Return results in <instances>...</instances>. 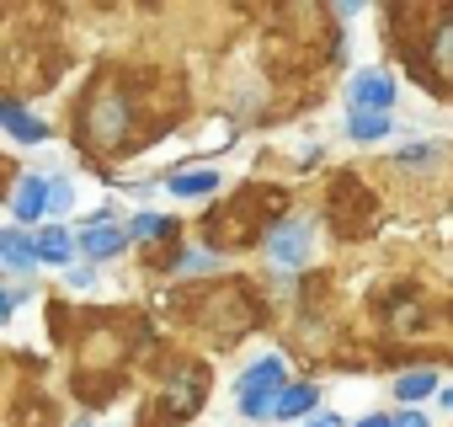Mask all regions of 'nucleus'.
Listing matches in <instances>:
<instances>
[{
	"instance_id": "1",
	"label": "nucleus",
	"mask_w": 453,
	"mask_h": 427,
	"mask_svg": "<svg viewBox=\"0 0 453 427\" xmlns=\"http://www.w3.org/2000/svg\"><path fill=\"white\" fill-rule=\"evenodd\" d=\"M283 390H288V384H283V358H262V363L246 369L235 400H241V411H246L251 422H262V416L278 411V395H283Z\"/></svg>"
},
{
	"instance_id": "2",
	"label": "nucleus",
	"mask_w": 453,
	"mask_h": 427,
	"mask_svg": "<svg viewBox=\"0 0 453 427\" xmlns=\"http://www.w3.org/2000/svg\"><path fill=\"white\" fill-rule=\"evenodd\" d=\"M123 123H128V102L107 86V91H96L91 102H86V123H81V139H91V144H102V150H112L118 139H123Z\"/></svg>"
},
{
	"instance_id": "3",
	"label": "nucleus",
	"mask_w": 453,
	"mask_h": 427,
	"mask_svg": "<svg viewBox=\"0 0 453 427\" xmlns=\"http://www.w3.org/2000/svg\"><path fill=\"white\" fill-rule=\"evenodd\" d=\"M310 246H315V225L310 220H283L273 236H267V257L278 262V268H304L310 262Z\"/></svg>"
},
{
	"instance_id": "4",
	"label": "nucleus",
	"mask_w": 453,
	"mask_h": 427,
	"mask_svg": "<svg viewBox=\"0 0 453 427\" xmlns=\"http://www.w3.org/2000/svg\"><path fill=\"white\" fill-rule=\"evenodd\" d=\"M389 102H395V81L384 70L352 75V86H347V107L352 113H389Z\"/></svg>"
},
{
	"instance_id": "5",
	"label": "nucleus",
	"mask_w": 453,
	"mask_h": 427,
	"mask_svg": "<svg viewBox=\"0 0 453 427\" xmlns=\"http://www.w3.org/2000/svg\"><path fill=\"white\" fill-rule=\"evenodd\" d=\"M12 214H17L22 225L54 214V182H49V176H22V182H17V198H12Z\"/></svg>"
},
{
	"instance_id": "6",
	"label": "nucleus",
	"mask_w": 453,
	"mask_h": 427,
	"mask_svg": "<svg viewBox=\"0 0 453 427\" xmlns=\"http://www.w3.org/2000/svg\"><path fill=\"white\" fill-rule=\"evenodd\" d=\"M0 118H6V134H12V139H22V144H43V139H49V123H43V118H33L22 102H6V107H0Z\"/></svg>"
},
{
	"instance_id": "7",
	"label": "nucleus",
	"mask_w": 453,
	"mask_h": 427,
	"mask_svg": "<svg viewBox=\"0 0 453 427\" xmlns=\"http://www.w3.org/2000/svg\"><path fill=\"white\" fill-rule=\"evenodd\" d=\"M197 400H203V379L197 374H181V379H171V390H165V416H192L197 411Z\"/></svg>"
},
{
	"instance_id": "8",
	"label": "nucleus",
	"mask_w": 453,
	"mask_h": 427,
	"mask_svg": "<svg viewBox=\"0 0 453 427\" xmlns=\"http://www.w3.org/2000/svg\"><path fill=\"white\" fill-rule=\"evenodd\" d=\"M123 246H128V230H118V225H102V220H96V225L81 236V252H86V257H118Z\"/></svg>"
},
{
	"instance_id": "9",
	"label": "nucleus",
	"mask_w": 453,
	"mask_h": 427,
	"mask_svg": "<svg viewBox=\"0 0 453 427\" xmlns=\"http://www.w3.org/2000/svg\"><path fill=\"white\" fill-rule=\"evenodd\" d=\"M0 252H6V268H12V273H27V268L38 262V241H27L22 230H6V236H0Z\"/></svg>"
},
{
	"instance_id": "10",
	"label": "nucleus",
	"mask_w": 453,
	"mask_h": 427,
	"mask_svg": "<svg viewBox=\"0 0 453 427\" xmlns=\"http://www.w3.org/2000/svg\"><path fill=\"white\" fill-rule=\"evenodd\" d=\"M70 252H75V236L70 230H59V225L38 230V262H70Z\"/></svg>"
},
{
	"instance_id": "11",
	"label": "nucleus",
	"mask_w": 453,
	"mask_h": 427,
	"mask_svg": "<svg viewBox=\"0 0 453 427\" xmlns=\"http://www.w3.org/2000/svg\"><path fill=\"white\" fill-rule=\"evenodd\" d=\"M304 411L315 416V384H288V390L278 395V411H273V416L288 422V416H304Z\"/></svg>"
},
{
	"instance_id": "12",
	"label": "nucleus",
	"mask_w": 453,
	"mask_h": 427,
	"mask_svg": "<svg viewBox=\"0 0 453 427\" xmlns=\"http://www.w3.org/2000/svg\"><path fill=\"white\" fill-rule=\"evenodd\" d=\"M395 123H389V113H352V123H347V134L352 139H363V144H373V139H384Z\"/></svg>"
},
{
	"instance_id": "13",
	"label": "nucleus",
	"mask_w": 453,
	"mask_h": 427,
	"mask_svg": "<svg viewBox=\"0 0 453 427\" xmlns=\"http://www.w3.org/2000/svg\"><path fill=\"white\" fill-rule=\"evenodd\" d=\"M219 187V171L208 166V171H187V176H171V192L176 198H203V192H213Z\"/></svg>"
},
{
	"instance_id": "14",
	"label": "nucleus",
	"mask_w": 453,
	"mask_h": 427,
	"mask_svg": "<svg viewBox=\"0 0 453 427\" xmlns=\"http://www.w3.org/2000/svg\"><path fill=\"white\" fill-rule=\"evenodd\" d=\"M400 400H421V395H432L437 390V374L432 369H411V374H400Z\"/></svg>"
},
{
	"instance_id": "15",
	"label": "nucleus",
	"mask_w": 453,
	"mask_h": 427,
	"mask_svg": "<svg viewBox=\"0 0 453 427\" xmlns=\"http://www.w3.org/2000/svg\"><path fill=\"white\" fill-rule=\"evenodd\" d=\"M442 150L437 144H411V150H400V166H411V171H421V166H432Z\"/></svg>"
},
{
	"instance_id": "16",
	"label": "nucleus",
	"mask_w": 453,
	"mask_h": 427,
	"mask_svg": "<svg viewBox=\"0 0 453 427\" xmlns=\"http://www.w3.org/2000/svg\"><path fill=\"white\" fill-rule=\"evenodd\" d=\"M160 230H171L165 220H155V214H139V220L128 225V241H144V236H160Z\"/></svg>"
},
{
	"instance_id": "17",
	"label": "nucleus",
	"mask_w": 453,
	"mask_h": 427,
	"mask_svg": "<svg viewBox=\"0 0 453 427\" xmlns=\"http://www.w3.org/2000/svg\"><path fill=\"white\" fill-rule=\"evenodd\" d=\"M70 283H75V289H91V283H96V273H91V268H70Z\"/></svg>"
},
{
	"instance_id": "18",
	"label": "nucleus",
	"mask_w": 453,
	"mask_h": 427,
	"mask_svg": "<svg viewBox=\"0 0 453 427\" xmlns=\"http://www.w3.org/2000/svg\"><path fill=\"white\" fill-rule=\"evenodd\" d=\"M304 427H342V416H336V411H315Z\"/></svg>"
},
{
	"instance_id": "19",
	"label": "nucleus",
	"mask_w": 453,
	"mask_h": 427,
	"mask_svg": "<svg viewBox=\"0 0 453 427\" xmlns=\"http://www.w3.org/2000/svg\"><path fill=\"white\" fill-rule=\"evenodd\" d=\"M395 427H426V416H421V411H400Z\"/></svg>"
},
{
	"instance_id": "20",
	"label": "nucleus",
	"mask_w": 453,
	"mask_h": 427,
	"mask_svg": "<svg viewBox=\"0 0 453 427\" xmlns=\"http://www.w3.org/2000/svg\"><path fill=\"white\" fill-rule=\"evenodd\" d=\"M357 427H395V416H363Z\"/></svg>"
},
{
	"instance_id": "21",
	"label": "nucleus",
	"mask_w": 453,
	"mask_h": 427,
	"mask_svg": "<svg viewBox=\"0 0 453 427\" xmlns=\"http://www.w3.org/2000/svg\"><path fill=\"white\" fill-rule=\"evenodd\" d=\"M70 427H91V422H70Z\"/></svg>"
},
{
	"instance_id": "22",
	"label": "nucleus",
	"mask_w": 453,
	"mask_h": 427,
	"mask_svg": "<svg viewBox=\"0 0 453 427\" xmlns=\"http://www.w3.org/2000/svg\"><path fill=\"white\" fill-rule=\"evenodd\" d=\"M448 411H453V390H448Z\"/></svg>"
}]
</instances>
